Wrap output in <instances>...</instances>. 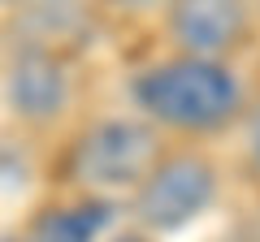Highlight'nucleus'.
<instances>
[{
	"label": "nucleus",
	"mask_w": 260,
	"mask_h": 242,
	"mask_svg": "<svg viewBox=\"0 0 260 242\" xmlns=\"http://www.w3.org/2000/svg\"><path fill=\"white\" fill-rule=\"evenodd\" d=\"M135 104L174 130H217L239 112L243 87L221 61L178 56L135 78Z\"/></svg>",
	"instance_id": "f257e3e1"
},
{
	"label": "nucleus",
	"mask_w": 260,
	"mask_h": 242,
	"mask_svg": "<svg viewBox=\"0 0 260 242\" xmlns=\"http://www.w3.org/2000/svg\"><path fill=\"white\" fill-rule=\"evenodd\" d=\"M152 169H156V130L143 121H100L74 147V177L87 190L139 186Z\"/></svg>",
	"instance_id": "f03ea898"
},
{
	"label": "nucleus",
	"mask_w": 260,
	"mask_h": 242,
	"mask_svg": "<svg viewBox=\"0 0 260 242\" xmlns=\"http://www.w3.org/2000/svg\"><path fill=\"white\" fill-rule=\"evenodd\" d=\"M217 199V173L200 156H169L156 160L148 177L135 186V216L152 233H174L191 225Z\"/></svg>",
	"instance_id": "7ed1b4c3"
},
{
	"label": "nucleus",
	"mask_w": 260,
	"mask_h": 242,
	"mask_svg": "<svg viewBox=\"0 0 260 242\" xmlns=\"http://www.w3.org/2000/svg\"><path fill=\"white\" fill-rule=\"evenodd\" d=\"M169 30L182 44V56L217 61V52H225L243 39L247 5L243 0H174Z\"/></svg>",
	"instance_id": "20e7f679"
},
{
	"label": "nucleus",
	"mask_w": 260,
	"mask_h": 242,
	"mask_svg": "<svg viewBox=\"0 0 260 242\" xmlns=\"http://www.w3.org/2000/svg\"><path fill=\"white\" fill-rule=\"evenodd\" d=\"M9 104L26 121H52L70 104V74L44 48H26L9 65Z\"/></svg>",
	"instance_id": "39448f33"
},
{
	"label": "nucleus",
	"mask_w": 260,
	"mask_h": 242,
	"mask_svg": "<svg viewBox=\"0 0 260 242\" xmlns=\"http://www.w3.org/2000/svg\"><path fill=\"white\" fill-rule=\"evenodd\" d=\"M113 221V208L104 199H87V204L52 208L35 221L30 242H95Z\"/></svg>",
	"instance_id": "423d86ee"
},
{
	"label": "nucleus",
	"mask_w": 260,
	"mask_h": 242,
	"mask_svg": "<svg viewBox=\"0 0 260 242\" xmlns=\"http://www.w3.org/2000/svg\"><path fill=\"white\" fill-rule=\"evenodd\" d=\"M247 160H251V169L260 173V104L247 112Z\"/></svg>",
	"instance_id": "0eeeda50"
},
{
	"label": "nucleus",
	"mask_w": 260,
	"mask_h": 242,
	"mask_svg": "<svg viewBox=\"0 0 260 242\" xmlns=\"http://www.w3.org/2000/svg\"><path fill=\"white\" fill-rule=\"evenodd\" d=\"M113 5H121V9H156L165 0H113Z\"/></svg>",
	"instance_id": "6e6552de"
},
{
	"label": "nucleus",
	"mask_w": 260,
	"mask_h": 242,
	"mask_svg": "<svg viewBox=\"0 0 260 242\" xmlns=\"http://www.w3.org/2000/svg\"><path fill=\"white\" fill-rule=\"evenodd\" d=\"M117 242H148V238H135V233H130V238H117Z\"/></svg>",
	"instance_id": "1a4fd4ad"
},
{
	"label": "nucleus",
	"mask_w": 260,
	"mask_h": 242,
	"mask_svg": "<svg viewBox=\"0 0 260 242\" xmlns=\"http://www.w3.org/2000/svg\"><path fill=\"white\" fill-rule=\"evenodd\" d=\"M0 242H22V238H0Z\"/></svg>",
	"instance_id": "9d476101"
}]
</instances>
